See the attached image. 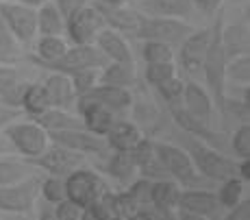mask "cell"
I'll use <instances>...</instances> for the list:
<instances>
[{"label":"cell","mask_w":250,"mask_h":220,"mask_svg":"<svg viewBox=\"0 0 250 220\" xmlns=\"http://www.w3.org/2000/svg\"><path fill=\"white\" fill-rule=\"evenodd\" d=\"M222 24H224V11H218L213 16V24L209 26V48L205 55L203 74L207 83V92L215 105V111L220 113L227 96V52L222 46Z\"/></svg>","instance_id":"6da1fadb"},{"label":"cell","mask_w":250,"mask_h":220,"mask_svg":"<svg viewBox=\"0 0 250 220\" xmlns=\"http://www.w3.org/2000/svg\"><path fill=\"white\" fill-rule=\"evenodd\" d=\"M187 155L198 175L207 176L211 181H227L230 176H237V161L229 159L227 155L218 151L215 146L205 144V142L189 137L187 142Z\"/></svg>","instance_id":"7a4b0ae2"},{"label":"cell","mask_w":250,"mask_h":220,"mask_svg":"<svg viewBox=\"0 0 250 220\" xmlns=\"http://www.w3.org/2000/svg\"><path fill=\"white\" fill-rule=\"evenodd\" d=\"M2 135L9 142V146L24 159H33V157L42 155L46 146L50 144L46 129H42L35 120H22V118L9 124L2 131Z\"/></svg>","instance_id":"3957f363"},{"label":"cell","mask_w":250,"mask_h":220,"mask_svg":"<svg viewBox=\"0 0 250 220\" xmlns=\"http://www.w3.org/2000/svg\"><path fill=\"white\" fill-rule=\"evenodd\" d=\"M189 33H194V26L187 20H176V18H159V16H146L144 13L139 28L135 33V37L139 42H163V44L179 48V44L185 40Z\"/></svg>","instance_id":"277c9868"},{"label":"cell","mask_w":250,"mask_h":220,"mask_svg":"<svg viewBox=\"0 0 250 220\" xmlns=\"http://www.w3.org/2000/svg\"><path fill=\"white\" fill-rule=\"evenodd\" d=\"M155 155L161 168L166 170V175L174 179L179 185L191 188L198 181V172H196L189 155L183 146L170 144V142H155Z\"/></svg>","instance_id":"5b68a950"},{"label":"cell","mask_w":250,"mask_h":220,"mask_svg":"<svg viewBox=\"0 0 250 220\" xmlns=\"http://www.w3.org/2000/svg\"><path fill=\"white\" fill-rule=\"evenodd\" d=\"M126 2L128 0H89L91 7L100 13L104 26L118 31L120 35L135 37L144 13L139 11V9L128 7Z\"/></svg>","instance_id":"8992f818"},{"label":"cell","mask_w":250,"mask_h":220,"mask_svg":"<svg viewBox=\"0 0 250 220\" xmlns=\"http://www.w3.org/2000/svg\"><path fill=\"white\" fill-rule=\"evenodd\" d=\"M65 181V198L79 205L81 209H87L100 194L107 190L104 181L89 168H74L70 175L63 176Z\"/></svg>","instance_id":"52a82bcc"},{"label":"cell","mask_w":250,"mask_h":220,"mask_svg":"<svg viewBox=\"0 0 250 220\" xmlns=\"http://www.w3.org/2000/svg\"><path fill=\"white\" fill-rule=\"evenodd\" d=\"M0 20L13 33L20 46H26L37 35V9L20 2H0Z\"/></svg>","instance_id":"ba28073f"},{"label":"cell","mask_w":250,"mask_h":220,"mask_svg":"<svg viewBox=\"0 0 250 220\" xmlns=\"http://www.w3.org/2000/svg\"><path fill=\"white\" fill-rule=\"evenodd\" d=\"M209 28H194V33L185 37L174 50V64L181 68L185 74L194 76L203 72L205 55L209 48Z\"/></svg>","instance_id":"9c48e42d"},{"label":"cell","mask_w":250,"mask_h":220,"mask_svg":"<svg viewBox=\"0 0 250 220\" xmlns=\"http://www.w3.org/2000/svg\"><path fill=\"white\" fill-rule=\"evenodd\" d=\"M107 64L103 55L98 52L94 44L89 46H68V50L59 57L52 64L42 66L48 72H59V74H68L72 76L74 72H81V70H89V68H103Z\"/></svg>","instance_id":"30bf717a"},{"label":"cell","mask_w":250,"mask_h":220,"mask_svg":"<svg viewBox=\"0 0 250 220\" xmlns=\"http://www.w3.org/2000/svg\"><path fill=\"white\" fill-rule=\"evenodd\" d=\"M40 196V181L35 176L18 183L0 185V212L4 214H31Z\"/></svg>","instance_id":"8fae6325"},{"label":"cell","mask_w":250,"mask_h":220,"mask_svg":"<svg viewBox=\"0 0 250 220\" xmlns=\"http://www.w3.org/2000/svg\"><path fill=\"white\" fill-rule=\"evenodd\" d=\"M103 28H104V22L100 18V13L91 4H87V7L79 9L74 16H70L65 20L63 37H68V44L72 46H89L94 44L96 35Z\"/></svg>","instance_id":"7c38bea8"},{"label":"cell","mask_w":250,"mask_h":220,"mask_svg":"<svg viewBox=\"0 0 250 220\" xmlns=\"http://www.w3.org/2000/svg\"><path fill=\"white\" fill-rule=\"evenodd\" d=\"M83 157L85 155H79V153L70 151V148L50 142L42 155L33 157V159H26V161L33 166V168L44 170L48 176H65L83 164Z\"/></svg>","instance_id":"4fadbf2b"},{"label":"cell","mask_w":250,"mask_h":220,"mask_svg":"<svg viewBox=\"0 0 250 220\" xmlns=\"http://www.w3.org/2000/svg\"><path fill=\"white\" fill-rule=\"evenodd\" d=\"M50 142L59 146H65L79 155H107V142L104 137H98L85 129H65V131H50Z\"/></svg>","instance_id":"5bb4252c"},{"label":"cell","mask_w":250,"mask_h":220,"mask_svg":"<svg viewBox=\"0 0 250 220\" xmlns=\"http://www.w3.org/2000/svg\"><path fill=\"white\" fill-rule=\"evenodd\" d=\"M74 109H76V116H79L81 122H83L85 131L94 133V135H98V137L107 135V131L111 129L113 120L118 118L111 109L103 107V105L96 103V100H89L87 96H76Z\"/></svg>","instance_id":"9a60e30c"},{"label":"cell","mask_w":250,"mask_h":220,"mask_svg":"<svg viewBox=\"0 0 250 220\" xmlns=\"http://www.w3.org/2000/svg\"><path fill=\"white\" fill-rule=\"evenodd\" d=\"M94 46L107 61H118V64H135V55H133L131 46H128L126 37L120 35L118 31L104 26L103 31L96 35Z\"/></svg>","instance_id":"2e32d148"},{"label":"cell","mask_w":250,"mask_h":220,"mask_svg":"<svg viewBox=\"0 0 250 220\" xmlns=\"http://www.w3.org/2000/svg\"><path fill=\"white\" fill-rule=\"evenodd\" d=\"M181 105L194 118H198L200 122H205V124L213 122L215 105H213V100H211L209 92H207L203 85L194 83V81L185 83V88H183V96H181ZM211 127H213V124H211Z\"/></svg>","instance_id":"e0dca14e"},{"label":"cell","mask_w":250,"mask_h":220,"mask_svg":"<svg viewBox=\"0 0 250 220\" xmlns=\"http://www.w3.org/2000/svg\"><path fill=\"white\" fill-rule=\"evenodd\" d=\"M176 209H179V212H187V214H196V216H203V218L209 220L222 207H220V203H218V198H215L213 192H209V190L187 188V190H181Z\"/></svg>","instance_id":"ac0fdd59"},{"label":"cell","mask_w":250,"mask_h":220,"mask_svg":"<svg viewBox=\"0 0 250 220\" xmlns=\"http://www.w3.org/2000/svg\"><path fill=\"white\" fill-rule=\"evenodd\" d=\"M170 113H172V120H174L176 127H179L181 131H185L189 137H196V140L205 142V144H211V146H215L220 142V133H215L211 124H205V122H200L198 118H194L181 103L172 105Z\"/></svg>","instance_id":"d6986e66"},{"label":"cell","mask_w":250,"mask_h":220,"mask_svg":"<svg viewBox=\"0 0 250 220\" xmlns=\"http://www.w3.org/2000/svg\"><path fill=\"white\" fill-rule=\"evenodd\" d=\"M142 137H144V133H142V129H139L137 122L126 120V118H115L111 129H109L107 135H104V142H107L109 151L131 153Z\"/></svg>","instance_id":"ffe728a7"},{"label":"cell","mask_w":250,"mask_h":220,"mask_svg":"<svg viewBox=\"0 0 250 220\" xmlns=\"http://www.w3.org/2000/svg\"><path fill=\"white\" fill-rule=\"evenodd\" d=\"M83 96H87L89 100H96V103H100L103 107L111 109L113 113L128 111V109L133 107V103H135L131 89L113 88V85H104V83H98L94 89H89V92L83 94Z\"/></svg>","instance_id":"44dd1931"},{"label":"cell","mask_w":250,"mask_h":220,"mask_svg":"<svg viewBox=\"0 0 250 220\" xmlns=\"http://www.w3.org/2000/svg\"><path fill=\"white\" fill-rule=\"evenodd\" d=\"M181 196V185L174 179H157L150 183V194H148V207L157 212L174 214L176 203Z\"/></svg>","instance_id":"7402d4cb"},{"label":"cell","mask_w":250,"mask_h":220,"mask_svg":"<svg viewBox=\"0 0 250 220\" xmlns=\"http://www.w3.org/2000/svg\"><path fill=\"white\" fill-rule=\"evenodd\" d=\"M44 89L50 100V107H59V109H74V88H72V81L68 74H59V72H50L46 76Z\"/></svg>","instance_id":"603a6c76"},{"label":"cell","mask_w":250,"mask_h":220,"mask_svg":"<svg viewBox=\"0 0 250 220\" xmlns=\"http://www.w3.org/2000/svg\"><path fill=\"white\" fill-rule=\"evenodd\" d=\"M222 46L227 52V59L237 55H250V33L248 22H233V24H222Z\"/></svg>","instance_id":"cb8c5ba5"},{"label":"cell","mask_w":250,"mask_h":220,"mask_svg":"<svg viewBox=\"0 0 250 220\" xmlns=\"http://www.w3.org/2000/svg\"><path fill=\"white\" fill-rule=\"evenodd\" d=\"M68 46L70 44H68V40H65L63 35H40L37 46H35V52L28 55V61L35 64L37 68H42V66L52 64V61L59 59V57L68 50Z\"/></svg>","instance_id":"d4e9b609"},{"label":"cell","mask_w":250,"mask_h":220,"mask_svg":"<svg viewBox=\"0 0 250 220\" xmlns=\"http://www.w3.org/2000/svg\"><path fill=\"white\" fill-rule=\"evenodd\" d=\"M100 83L113 85V88L133 89L137 83V70L135 64H118V61H107L100 68Z\"/></svg>","instance_id":"484cf974"},{"label":"cell","mask_w":250,"mask_h":220,"mask_svg":"<svg viewBox=\"0 0 250 220\" xmlns=\"http://www.w3.org/2000/svg\"><path fill=\"white\" fill-rule=\"evenodd\" d=\"M144 11L148 16L189 20L194 16V4L191 0H144Z\"/></svg>","instance_id":"4316f807"},{"label":"cell","mask_w":250,"mask_h":220,"mask_svg":"<svg viewBox=\"0 0 250 220\" xmlns=\"http://www.w3.org/2000/svg\"><path fill=\"white\" fill-rule=\"evenodd\" d=\"M40 124L42 129L50 131H65V129H83V122L76 113H72V109H59V107H50L44 113H40L37 118H31Z\"/></svg>","instance_id":"83f0119b"},{"label":"cell","mask_w":250,"mask_h":220,"mask_svg":"<svg viewBox=\"0 0 250 220\" xmlns=\"http://www.w3.org/2000/svg\"><path fill=\"white\" fill-rule=\"evenodd\" d=\"M104 172L109 176H113L115 181L120 183L128 185L131 181H135V176L139 175L135 159H133L131 153H124V151H111L107 157V164H104Z\"/></svg>","instance_id":"f1b7e54d"},{"label":"cell","mask_w":250,"mask_h":220,"mask_svg":"<svg viewBox=\"0 0 250 220\" xmlns=\"http://www.w3.org/2000/svg\"><path fill=\"white\" fill-rule=\"evenodd\" d=\"M35 176V168L26 159H16L11 155H0V185L18 183V181Z\"/></svg>","instance_id":"f546056e"},{"label":"cell","mask_w":250,"mask_h":220,"mask_svg":"<svg viewBox=\"0 0 250 220\" xmlns=\"http://www.w3.org/2000/svg\"><path fill=\"white\" fill-rule=\"evenodd\" d=\"M22 113H26L28 118H37L40 113H44L46 109H50V100L42 83H28L26 89L22 94V103H20Z\"/></svg>","instance_id":"4dcf8cb0"},{"label":"cell","mask_w":250,"mask_h":220,"mask_svg":"<svg viewBox=\"0 0 250 220\" xmlns=\"http://www.w3.org/2000/svg\"><path fill=\"white\" fill-rule=\"evenodd\" d=\"M63 31H65V20L57 11L52 0L42 4L37 9V33L40 35H63Z\"/></svg>","instance_id":"1f68e13d"},{"label":"cell","mask_w":250,"mask_h":220,"mask_svg":"<svg viewBox=\"0 0 250 220\" xmlns=\"http://www.w3.org/2000/svg\"><path fill=\"white\" fill-rule=\"evenodd\" d=\"M220 190L215 192V198H218L220 207L222 209H233L237 207L244 200V192H246V183L237 176H230L227 181H220Z\"/></svg>","instance_id":"d6a6232c"},{"label":"cell","mask_w":250,"mask_h":220,"mask_svg":"<svg viewBox=\"0 0 250 220\" xmlns=\"http://www.w3.org/2000/svg\"><path fill=\"white\" fill-rule=\"evenodd\" d=\"M139 57L144 64H166V61H174V48L163 42H152L146 40L139 46Z\"/></svg>","instance_id":"836d02e7"},{"label":"cell","mask_w":250,"mask_h":220,"mask_svg":"<svg viewBox=\"0 0 250 220\" xmlns=\"http://www.w3.org/2000/svg\"><path fill=\"white\" fill-rule=\"evenodd\" d=\"M89 209L96 214L100 220H122V212L118 205V196L109 190H104L94 203L89 205Z\"/></svg>","instance_id":"e575fe53"},{"label":"cell","mask_w":250,"mask_h":220,"mask_svg":"<svg viewBox=\"0 0 250 220\" xmlns=\"http://www.w3.org/2000/svg\"><path fill=\"white\" fill-rule=\"evenodd\" d=\"M250 85V55H237L227 59V85Z\"/></svg>","instance_id":"d590c367"},{"label":"cell","mask_w":250,"mask_h":220,"mask_svg":"<svg viewBox=\"0 0 250 220\" xmlns=\"http://www.w3.org/2000/svg\"><path fill=\"white\" fill-rule=\"evenodd\" d=\"M20 42L13 37V33L4 26V22L0 20V64H16L20 59Z\"/></svg>","instance_id":"8d00e7d4"},{"label":"cell","mask_w":250,"mask_h":220,"mask_svg":"<svg viewBox=\"0 0 250 220\" xmlns=\"http://www.w3.org/2000/svg\"><path fill=\"white\" fill-rule=\"evenodd\" d=\"M179 74V68H176L174 61H166V64H148L144 68V79L150 88H159L161 83H166L167 79Z\"/></svg>","instance_id":"74e56055"},{"label":"cell","mask_w":250,"mask_h":220,"mask_svg":"<svg viewBox=\"0 0 250 220\" xmlns=\"http://www.w3.org/2000/svg\"><path fill=\"white\" fill-rule=\"evenodd\" d=\"M72 88H74L76 96H83L89 89H94L96 85L100 83V68H89V70H81V72H74L70 76Z\"/></svg>","instance_id":"f35d334b"},{"label":"cell","mask_w":250,"mask_h":220,"mask_svg":"<svg viewBox=\"0 0 250 220\" xmlns=\"http://www.w3.org/2000/svg\"><path fill=\"white\" fill-rule=\"evenodd\" d=\"M40 194L44 196L46 203L57 205L65 200V181L63 176H48L40 183Z\"/></svg>","instance_id":"ab89813d"},{"label":"cell","mask_w":250,"mask_h":220,"mask_svg":"<svg viewBox=\"0 0 250 220\" xmlns=\"http://www.w3.org/2000/svg\"><path fill=\"white\" fill-rule=\"evenodd\" d=\"M183 88H185V81L176 74V76H172V79H167L166 83H161L159 88H155V89H157V94L161 96L163 103H166L167 107H172V105H179L181 103Z\"/></svg>","instance_id":"60d3db41"},{"label":"cell","mask_w":250,"mask_h":220,"mask_svg":"<svg viewBox=\"0 0 250 220\" xmlns=\"http://www.w3.org/2000/svg\"><path fill=\"white\" fill-rule=\"evenodd\" d=\"M230 148L239 159H250V122L239 124L230 135Z\"/></svg>","instance_id":"b9f144b4"},{"label":"cell","mask_w":250,"mask_h":220,"mask_svg":"<svg viewBox=\"0 0 250 220\" xmlns=\"http://www.w3.org/2000/svg\"><path fill=\"white\" fill-rule=\"evenodd\" d=\"M26 81H20L18 79L16 83L11 85V88H7L2 94H0V103H4V105H9V107H16V109H20V103H22V94H24V89H26Z\"/></svg>","instance_id":"7bdbcfd3"},{"label":"cell","mask_w":250,"mask_h":220,"mask_svg":"<svg viewBox=\"0 0 250 220\" xmlns=\"http://www.w3.org/2000/svg\"><path fill=\"white\" fill-rule=\"evenodd\" d=\"M52 214H55V218L57 220H79V216H81V212L83 209L79 207V205H74L72 200H61V203H57V205H52Z\"/></svg>","instance_id":"ee69618b"},{"label":"cell","mask_w":250,"mask_h":220,"mask_svg":"<svg viewBox=\"0 0 250 220\" xmlns=\"http://www.w3.org/2000/svg\"><path fill=\"white\" fill-rule=\"evenodd\" d=\"M52 4H55L57 11L61 13V18H63V20H68L70 16H74V13L79 11V9L87 7L89 0H52Z\"/></svg>","instance_id":"f6af8a7d"},{"label":"cell","mask_w":250,"mask_h":220,"mask_svg":"<svg viewBox=\"0 0 250 220\" xmlns=\"http://www.w3.org/2000/svg\"><path fill=\"white\" fill-rule=\"evenodd\" d=\"M20 79V74H18L16 66L11 64H0V94L4 92L7 88H11L16 81Z\"/></svg>","instance_id":"bcb514c9"},{"label":"cell","mask_w":250,"mask_h":220,"mask_svg":"<svg viewBox=\"0 0 250 220\" xmlns=\"http://www.w3.org/2000/svg\"><path fill=\"white\" fill-rule=\"evenodd\" d=\"M20 118H22V109L9 107V105L0 103V131H4L9 124H13L16 120H20Z\"/></svg>","instance_id":"7dc6e473"},{"label":"cell","mask_w":250,"mask_h":220,"mask_svg":"<svg viewBox=\"0 0 250 220\" xmlns=\"http://www.w3.org/2000/svg\"><path fill=\"white\" fill-rule=\"evenodd\" d=\"M222 2L224 0H191L194 11H200L209 18H213L218 11H222Z\"/></svg>","instance_id":"c3c4849f"},{"label":"cell","mask_w":250,"mask_h":220,"mask_svg":"<svg viewBox=\"0 0 250 220\" xmlns=\"http://www.w3.org/2000/svg\"><path fill=\"white\" fill-rule=\"evenodd\" d=\"M224 220H250V200H248V196L237 205V207L229 209V216Z\"/></svg>","instance_id":"681fc988"},{"label":"cell","mask_w":250,"mask_h":220,"mask_svg":"<svg viewBox=\"0 0 250 220\" xmlns=\"http://www.w3.org/2000/svg\"><path fill=\"white\" fill-rule=\"evenodd\" d=\"M237 179H242L244 183L250 181V159H239L237 161Z\"/></svg>","instance_id":"f907efd6"},{"label":"cell","mask_w":250,"mask_h":220,"mask_svg":"<svg viewBox=\"0 0 250 220\" xmlns=\"http://www.w3.org/2000/svg\"><path fill=\"white\" fill-rule=\"evenodd\" d=\"M16 2H20V4H26V7H31V9H40L42 4L50 2V0H16Z\"/></svg>","instance_id":"816d5d0a"},{"label":"cell","mask_w":250,"mask_h":220,"mask_svg":"<svg viewBox=\"0 0 250 220\" xmlns=\"http://www.w3.org/2000/svg\"><path fill=\"white\" fill-rule=\"evenodd\" d=\"M124 220H150V216L146 214V209H137L135 214H131V216L124 218Z\"/></svg>","instance_id":"f5cc1de1"},{"label":"cell","mask_w":250,"mask_h":220,"mask_svg":"<svg viewBox=\"0 0 250 220\" xmlns=\"http://www.w3.org/2000/svg\"><path fill=\"white\" fill-rule=\"evenodd\" d=\"M79 220H100L98 216H96L94 212H91V209L87 207V209H83V212H81V216H79Z\"/></svg>","instance_id":"db71d44e"},{"label":"cell","mask_w":250,"mask_h":220,"mask_svg":"<svg viewBox=\"0 0 250 220\" xmlns=\"http://www.w3.org/2000/svg\"><path fill=\"white\" fill-rule=\"evenodd\" d=\"M11 151H13V148L9 146V142L4 140V137H0V155H9Z\"/></svg>","instance_id":"11a10c76"},{"label":"cell","mask_w":250,"mask_h":220,"mask_svg":"<svg viewBox=\"0 0 250 220\" xmlns=\"http://www.w3.org/2000/svg\"><path fill=\"white\" fill-rule=\"evenodd\" d=\"M179 220H207L203 216H196V214H187V212H179Z\"/></svg>","instance_id":"9f6ffc18"},{"label":"cell","mask_w":250,"mask_h":220,"mask_svg":"<svg viewBox=\"0 0 250 220\" xmlns=\"http://www.w3.org/2000/svg\"><path fill=\"white\" fill-rule=\"evenodd\" d=\"M37 220H57V218H55V214H52V209H42Z\"/></svg>","instance_id":"6f0895ef"},{"label":"cell","mask_w":250,"mask_h":220,"mask_svg":"<svg viewBox=\"0 0 250 220\" xmlns=\"http://www.w3.org/2000/svg\"><path fill=\"white\" fill-rule=\"evenodd\" d=\"M133 2H144V0H133Z\"/></svg>","instance_id":"680465c9"},{"label":"cell","mask_w":250,"mask_h":220,"mask_svg":"<svg viewBox=\"0 0 250 220\" xmlns=\"http://www.w3.org/2000/svg\"><path fill=\"white\" fill-rule=\"evenodd\" d=\"M0 2H9V0H0Z\"/></svg>","instance_id":"91938a15"}]
</instances>
